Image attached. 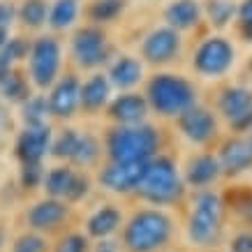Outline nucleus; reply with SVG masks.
Returning a JSON list of instances; mask_svg holds the SVG:
<instances>
[{
  "label": "nucleus",
  "mask_w": 252,
  "mask_h": 252,
  "mask_svg": "<svg viewBox=\"0 0 252 252\" xmlns=\"http://www.w3.org/2000/svg\"><path fill=\"white\" fill-rule=\"evenodd\" d=\"M109 99V81L102 74H95L79 88V102L84 104V109L95 111Z\"/></svg>",
  "instance_id": "20"
},
{
  "label": "nucleus",
  "mask_w": 252,
  "mask_h": 252,
  "mask_svg": "<svg viewBox=\"0 0 252 252\" xmlns=\"http://www.w3.org/2000/svg\"><path fill=\"white\" fill-rule=\"evenodd\" d=\"M111 81L121 88H132L134 84L141 81V63L132 56H121L118 61L111 65Z\"/></svg>",
  "instance_id": "21"
},
{
  "label": "nucleus",
  "mask_w": 252,
  "mask_h": 252,
  "mask_svg": "<svg viewBox=\"0 0 252 252\" xmlns=\"http://www.w3.org/2000/svg\"><path fill=\"white\" fill-rule=\"evenodd\" d=\"M134 190H139V194L146 201H151L155 206H164L181 197L183 188H181V178L174 162L169 158H158L153 162H146L144 176Z\"/></svg>",
  "instance_id": "3"
},
{
  "label": "nucleus",
  "mask_w": 252,
  "mask_h": 252,
  "mask_svg": "<svg viewBox=\"0 0 252 252\" xmlns=\"http://www.w3.org/2000/svg\"><path fill=\"white\" fill-rule=\"evenodd\" d=\"M74 171L72 169H65V167H58L54 169L51 174L44 178V185H46V192L51 194L54 199H61V197H67L69 188H72V181H74Z\"/></svg>",
  "instance_id": "23"
},
{
  "label": "nucleus",
  "mask_w": 252,
  "mask_h": 252,
  "mask_svg": "<svg viewBox=\"0 0 252 252\" xmlns=\"http://www.w3.org/2000/svg\"><path fill=\"white\" fill-rule=\"evenodd\" d=\"M79 14V0H56L49 12V23L54 28H69Z\"/></svg>",
  "instance_id": "24"
},
{
  "label": "nucleus",
  "mask_w": 252,
  "mask_h": 252,
  "mask_svg": "<svg viewBox=\"0 0 252 252\" xmlns=\"http://www.w3.org/2000/svg\"><path fill=\"white\" fill-rule=\"evenodd\" d=\"M121 222H123V215L118 208L102 206L88 218L86 231H88V236H93V238H107L121 227Z\"/></svg>",
  "instance_id": "18"
},
{
  "label": "nucleus",
  "mask_w": 252,
  "mask_h": 252,
  "mask_svg": "<svg viewBox=\"0 0 252 252\" xmlns=\"http://www.w3.org/2000/svg\"><path fill=\"white\" fill-rule=\"evenodd\" d=\"M79 134H74V130H65L61 134V139L54 144V155L56 158H72L74 148H77Z\"/></svg>",
  "instance_id": "33"
},
{
  "label": "nucleus",
  "mask_w": 252,
  "mask_h": 252,
  "mask_svg": "<svg viewBox=\"0 0 252 252\" xmlns=\"http://www.w3.org/2000/svg\"><path fill=\"white\" fill-rule=\"evenodd\" d=\"M39 178H42V169H39V162H32V164H23V183H26V185H37Z\"/></svg>",
  "instance_id": "37"
},
{
  "label": "nucleus",
  "mask_w": 252,
  "mask_h": 252,
  "mask_svg": "<svg viewBox=\"0 0 252 252\" xmlns=\"http://www.w3.org/2000/svg\"><path fill=\"white\" fill-rule=\"evenodd\" d=\"M174 234L171 218L155 208H144L130 218L123 229V248L127 252H160Z\"/></svg>",
  "instance_id": "1"
},
{
  "label": "nucleus",
  "mask_w": 252,
  "mask_h": 252,
  "mask_svg": "<svg viewBox=\"0 0 252 252\" xmlns=\"http://www.w3.org/2000/svg\"><path fill=\"white\" fill-rule=\"evenodd\" d=\"M0 88L5 93V97H12V99L26 97V81L19 74H14V72H9L7 77L0 81Z\"/></svg>",
  "instance_id": "31"
},
{
  "label": "nucleus",
  "mask_w": 252,
  "mask_h": 252,
  "mask_svg": "<svg viewBox=\"0 0 252 252\" xmlns=\"http://www.w3.org/2000/svg\"><path fill=\"white\" fill-rule=\"evenodd\" d=\"M231 252H252V234L236 236V241L231 245Z\"/></svg>",
  "instance_id": "38"
},
{
  "label": "nucleus",
  "mask_w": 252,
  "mask_h": 252,
  "mask_svg": "<svg viewBox=\"0 0 252 252\" xmlns=\"http://www.w3.org/2000/svg\"><path fill=\"white\" fill-rule=\"evenodd\" d=\"M54 252H88V238L84 234H67L56 243Z\"/></svg>",
  "instance_id": "32"
},
{
  "label": "nucleus",
  "mask_w": 252,
  "mask_h": 252,
  "mask_svg": "<svg viewBox=\"0 0 252 252\" xmlns=\"http://www.w3.org/2000/svg\"><path fill=\"white\" fill-rule=\"evenodd\" d=\"M21 19L26 26L39 28L46 21V2L44 0H26L21 7Z\"/></svg>",
  "instance_id": "26"
},
{
  "label": "nucleus",
  "mask_w": 252,
  "mask_h": 252,
  "mask_svg": "<svg viewBox=\"0 0 252 252\" xmlns=\"http://www.w3.org/2000/svg\"><path fill=\"white\" fill-rule=\"evenodd\" d=\"M148 102L162 116H181L194 104V88L183 77L158 74L148 84Z\"/></svg>",
  "instance_id": "4"
},
{
  "label": "nucleus",
  "mask_w": 252,
  "mask_h": 252,
  "mask_svg": "<svg viewBox=\"0 0 252 252\" xmlns=\"http://www.w3.org/2000/svg\"><path fill=\"white\" fill-rule=\"evenodd\" d=\"M95 252H118V245H116V241H104V238H99Z\"/></svg>",
  "instance_id": "40"
},
{
  "label": "nucleus",
  "mask_w": 252,
  "mask_h": 252,
  "mask_svg": "<svg viewBox=\"0 0 252 252\" xmlns=\"http://www.w3.org/2000/svg\"><path fill=\"white\" fill-rule=\"evenodd\" d=\"M0 49H2V58H5V61L7 63H12V61H19V58H23V56L28 54V44H26V42H23V39H9V42H5V44L0 46Z\"/></svg>",
  "instance_id": "34"
},
{
  "label": "nucleus",
  "mask_w": 252,
  "mask_h": 252,
  "mask_svg": "<svg viewBox=\"0 0 252 252\" xmlns=\"http://www.w3.org/2000/svg\"><path fill=\"white\" fill-rule=\"evenodd\" d=\"M248 127H250V139H248V141H250V144H252V123H250V125H248Z\"/></svg>",
  "instance_id": "44"
},
{
  "label": "nucleus",
  "mask_w": 252,
  "mask_h": 252,
  "mask_svg": "<svg viewBox=\"0 0 252 252\" xmlns=\"http://www.w3.org/2000/svg\"><path fill=\"white\" fill-rule=\"evenodd\" d=\"M125 0H95L91 7L93 21H111L123 12Z\"/></svg>",
  "instance_id": "25"
},
{
  "label": "nucleus",
  "mask_w": 252,
  "mask_h": 252,
  "mask_svg": "<svg viewBox=\"0 0 252 252\" xmlns=\"http://www.w3.org/2000/svg\"><path fill=\"white\" fill-rule=\"evenodd\" d=\"M224 171L238 174L252 167V144L248 139H231L222 146L220 162H218Z\"/></svg>",
  "instance_id": "16"
},
{
  "label": "nucleus",
  "mask_w": 252,
  "mask_h": 252,
  "mask_svg": "<svg viewBox=\"0 0 252 252\" xmlns=\"http://www.w3.org/2000/svg\"><path fill=\"white\" fill-rule=\"evenodd\" d=\"M220 111L236 127H248L252 123V93L245 88H229L222 93Z\"/></svg>",
  "instance_id": "11"
},
{
  "label": "nucleus",
  "mask_w": 252,
  "mask_h": 252,
  "mask_svg": "<svg viewBox=\"0 0 252 252\" xmlns=\"http://www.w3.org/2000/svg\"><path fill=\"white\" fill-rule=\"evenodd\" d=\"M218 174H220L218 160L211 158V155H199V158H194V160L190 162V167H188V183L201 188V185L213 183L215 178H218Z\"/></svg>",
  "instance_id": "22"
},
{
  "label": "nucleus",
  "mask_w": 252,
  "mask_h": 252,
  "mask_svg": "<svg viewBox=\"0 0 252 252\" xmlns=\"http://www.w3.org/2000/svg\"><path fill=\"white\" fill-rule=\"evenodd\" d=\"M146 162H111L102 174L99 181L102 185H107L109 190L114 192H127L134 190L144 176Z\"/></svg>",
  "instance_id": "10"
},
{
  "label": "nucleus",
  "mask_w": 252,
  "mask_h": 252,
  "mask_svg": "<svg viewBox=\"0 0 252 252\" xmlns=\"http://www.w3.org/2000/svg\"><path fill=\"white\" fill-rule=\"evenodd\" d=\"M164 16H167V21L171 28L185 31V28H192V26L199 21L201 9H199L197 0H176V2H171L167 7Z\"/></svg>",
  "instance_id": "19"
},
{
  "label": "nucleus",
  "mask_w": 252,
  "mask_h": 252,
  "mask_svg": "<svg viewBox=\"0 0 252 252\" xmlns=\"http://www.w3.org/2000/svg\"><path fill=\"white\" fill-rule=\"evenodd\" d=\"M238 16H241V26H243V35L248 39H252V0H245L241 9H238Z\"/></svg>",
  "instance_id": "35"
},
{
  "label": "nucleus",
  "mask_w": 252,
  "mask_h": 252,
  "mask_svg": "<svg viewBox=\"0 0 252 252\" xmlns=\"http://www.w3.org/2000/svg\"><path fill=\"white\" fill-rule=\"evenodd\" d=\"M146 111H148L146 99L134 95V93H127V95L116 97L114 102H111V107H109L111 118L123 123V125H139V123L144 121Z\"/></svg>",
  "instance_id": "17"
},
{
  "label": "nucleus",
  "mask_w": 252,
  "mask_h": 252,
  "mask_svg": "<svg viewBox=\"0 0 252 252\" xmlns=\"http://www.w3.org/2000/svg\"><path fill=\"white\" fill-rule=\"evenodd\" d=\"M114 162H148L158 151V134L148 125H125L107 137Z\"/></svg>",
  "instance_id": "2"
},
{
  "label": "nucleus",
  "mask_w": 252,
  "mask_h": 252,
  "mask_svg": "<svg viewBox=\"0 0 252 252\" xmlns=\"http://www.w3.org/2000/svg\"><path fill=\"white\" fill-rule=\"evenodd\" d=\"M236 7H234V2L231 0H211L208 2V16H211V23L215 26H227L231 16H234Z\"/></svg>",
  "instance_id": "27"
},
{
  "label": "nucleus",
  "mask_w": 252,
  "mask_h": 252,
  "mask_svg": "<svg viewBox=\"0 0 252 252\" xmlns=\"http://www.w3.org/2000/svg\"><path fill=\"white\" fill-rule=\"evenodd\" d=\"M7 42V28H0V46Z\"/></svg>",
  "instance_id": "42"
},
{
  "label": "nucleus",
  "mask_w": 252,
  "mask_h": 252,
  "mask_svg": "<svg viewBox=\"0 0 252 252\" xmlns=\"http://www.w3.org/2000/svg\"><path fill=\"white\" fill-rule=\"evenodd\" d=\"M12 19H14V7L7 2H0V28H9Z\"/></svg>",
  "instance_id": "39"
},
{
  "label": "nucleus",
  "mask_w": 252,
  "mask_h": 252,
  "mask_svg": "<svg viewBox=\"0 0 252 252\" xmlns=\"http://www.w3.org/2000/svg\"><path fill=\"white\" fill-rule=\"evenodd\" d=\"M222 229V206L220 197L213 192H201L194 201V211L190 215V227H188V236L194 245L208 248L215 245L220 238Z\"/></svg>",
  "instance_id": "5"
},
{
  "label": "nucleus",
  "mask_w": 252,
  "mask_h": 252,
  "mask_svg": "<svg viewBox=\"0 0 252 252\" xmlns=\"http://www.w3.org/2000/svg\"><path fill=\"white\" fill-rule=\"evenodd\" d=\"M79 81L72 74L63 77L58 81V86L54 88V93L49 95V111L54 116H61V118H67V116L74 114V109L79 104Z\"/></svg>",
  "instance_id": "14"
},
{
  "label": "nucleus",
  "mask_w": 252,
  "mask_h": 252,
  "mask_svg": "<svg viewBox=\"0 0 252 252\" xmlns=\"http://www.w3.org/2000/svg\"><path fill=\"white\" fill-rule=\"evenodd\" d=\"M88 192V181H86L84 176H74V181H72V188H69V192H67V197L65 199H69V201H77V199H81Z\"/></svg>",
  "instance_id": "36"
},
{
  "label": "nucleus",
  "mask_w": 252,
  "mask_h": 252,
  "mask_svg": "<svg viewBox=\"0 0 252 252\" xmlns=\"http://www.w3.org/2000/svg\"><path fill=\"white\" fill-rule=\"evenodd\" d=\"M181 51V39L174 28H158L148 37L144 39L141 54L148 63L160 65V63H169L176 54Z\"/></svg>",
  "instance_id": "9"
},
{
  "label": "nucleus",
  "mask_w": 252,
  "mask_h": 252,
  "mask_svg": "<svg viewBox=\"0 0 252 252\" xmlns=\"http://www.w3.org/2000/svg\"><path fill=\"white\" fill-rule=\"evenodd\" d=\"M178 125H181V130H183L185 137L190 139V141H194V144H206L208 139L215 134V130H218L213 114L206 111V109L194 107V104L181 114Z\"/></svg>",
  "instance_id": "12"
},
{
  "label": "nucleus",
  "mask_w": 252,
  "mask_h": 252,
  "mask_svg": "<svg viewBox=\"0 0 252 252\" xmlns=\"http://www.w3.org/2000/svg\"><path fill=\"white\" fill-rule=\"evenodd\" d=\"M72 51H74V58H77L79 65L95 67L107 58V37L97 28H84L74 35Z\"/></svg>",
  "instance_id": "8"
},
{
  "label": "nucleus",
  "mask_w": 252,
  "mask_h": 252,
  "mask_svg": "<svg viewBox=\"0 0 252 252\" xmlns=\"http://www.w3.org/2000/svg\"><path fill=\"white\" fill-rule=\"evenodd\" d=\"M95 158H97V141L93 137H79L77 148L72 153V160L77 164H91Z\"/></svg>",
  "instance_id": "28"
},
{
  "label": "nucleus",
  "mask_w": 252,
  "mask_h": 252,
  "mask_svg": "<svg viewBox=\"0 0 252 252\" xmlns=\"http://www.w3.org/2000/svg\"><path fill=\"white\" fill-rule=\"evenodd\" d=\"M2 241H5V234H2V229H0V248H2Z\"/></svg>",
  "instance_id": "43"
},
{
  "label": "nucleus",
  "mask_w": 252,
  "mask_h": 252,
  "mask_svg": "<svg viewBox=\"0 0 252 252\" xmlns=\"http://www.w3.org/2000/svg\"><path fill=\"white\" fill-rule=\"evenodd\" d=\"M44 250H46V241L39 234H23L12 245V252H44Z\"/></svg>",
  "instance_id": "30"
},
{
  "label": "nucleus",
  "mask_w": 252,
  "mask_h": 252,
  "mask_svg": "<svg viewBox=\"0 0 252 252\" xmlns=\"http://www.w3.org/2000/svg\"><path fill=\"white\" fill-rule=\"evenodd\" d=\"M231 63H234V49L222 37L206 39L194 56V67L204 77H220L231 67Z\"/></svg>",
  "instance_id": "7"
},
{
  "label": "nucleus",
  "mask_w": 252,
  "mask_h": 252,
  "mask_svg": "<svg viewBox=\"0 0 252 252\" xmlns=\"http://www.w3.org/2000/svg\"><path fill=\"white\" fill-rule=\"evenodd\" d=\"M7 74H9V63L5 61L2 56H0V81H2L5 77H7Z\"/></svg>",
  "instance_id": "41"
},
{
  "label": "nucleus",
  "mask_w": 252,
  "mask_h": 252,
  "mask_svg": "<svg viewBox=\"0 0 252 252\" xmlns=\"http://www.w3.org/2000/svg\"><path fill=\"white\" fill-rule=\"evenodd\" d=\"M46 102L42 97H32L26 102L23 107V118L28 125H44V114H46Z\"/></svg>",
  "instance_id": "29"
},
{
  "label": "nucleus",
  "mask_w": 252,
  "mask_h": 252,
  "mask_svg": "<svg viewBox=\"0 0 252 252\" xmlns=\"http://www.w3.org/2000/svg\"><path fill=\"white\" fill-rule=\"evenodd\" d=\"M65 218H67V206L58 199H46V201H39L31 208L28 224L35 231H51L61 222H65Z\"/></svg>",
  "instance_id": "15"
},
{
  "label": "nucleus",
  "mask_w": 252,
  "mask_h": 252,
  "mask_svg": "<svg viewBox=\"0 0 252 252\" xmlns=\"http://www.w3.org/2000/svg\"><path fill=\"white\" fill-rule=\"evenodd\" d=\"M49 144H51V130L46 125H28V130L16 141V155L21 158L23 164H32L44 158Z\"/></svg>",
  "instance_id": "13"
},
{
  "label": "nucleus",
  "mask_w": 252,
  "mask_h": 252,
  "mask_svg": "<svg viewBox=\"0 0 252 252\" xmlns=\"http://www.w3.org/2000/svg\"><path fill=\"white\" fill-rule=\"evenodd\" d=\"M61 67V46L54 37H39L31 49V74L39 88L54 84Z\"/></svg>",
  "instance_id": "6"
}]
</instances>
